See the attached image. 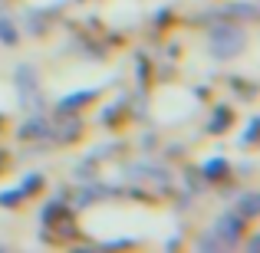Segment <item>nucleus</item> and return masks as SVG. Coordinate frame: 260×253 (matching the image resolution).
<instances>
[{"instance_id": "nucleus-3", "label": "nucleus", "mask_w": 260, "mask_h": 253, "mask_svg": "<svg viewBox=\"0 0 260 253\" xmlns=\"http://www.w3.org/2000/svg\"><path fill=\"white\" fill-rule=\"evenodd\" d=\"M0 37H4V43H7V46L17 43V30L10 26V20H7V17H0Z\"/></svg>"}, {"instance_id": "nucleus-2", "label": "nucleus", "mask_w": 260, "mask_h": 253, "mask_svg": "<svg viewBox=\"0 0 260 253\" xmlns=\"http://www.w3.org/2000/svg\"><path fill=\"white\" fill-rule=\"evenodd\" d=\"M217 234H221L224 240H237V234H241V221H234V217H224L221 227H217Z\"/></svg>"}, {"instance_id": "nucleus-1", "label": "nucleus", "mask_w": 260, "mask_h": 253, "mask_svg": "<svg viewBox=\"0 0 260 253\" xmlns=\"http://www.w3.org/2000/svg\"><path fill=\"white\" fill-rule=\"evenodd\" d=\"M237 50H241V33H237V30H231V26H217V30L211 33V53H214L217 59L234 56Z\"/></svg>"}, {"instance_id": "nucleus-4", "label": "nucleus", "mask_w": 260, "mask_h": 253, "mask_svg": "<svg viewBox=\"0 0 260 253\" xmlns=\"http://www.w3.org/2000/svg\"><path fill=\"white\" fill-rule=\"evenodd\" d=\"M244 201H247V204H244V210H247V214H254V210H257V197L250 194V197H244Z\"/></svg>"}]
</instances>
